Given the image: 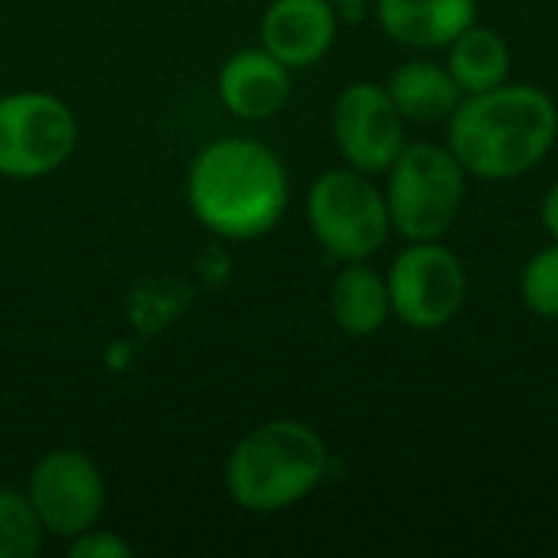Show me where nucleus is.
I'll list each match as a JSON object with an SVG mask.
<instances>
[{"label":"nucleus","mask_w":558,"mask_h":558,"mask_svg":"<svg viewBox=\"0 0 558 558\" xmlns=\"http://www.w3.org/2000/svg\"><path fill=\"white\" fill-rule=\"evenodd\" d=\"M405 124L409 121L399 114L386 85L369 78L343 85L330 114L333 144L343 163L369 177H379L396 163V157L409 144Z\"/></svg>","instance_id":"nucleus-9"},{"label":"nucleus","mask_w":558,"mask_h":558,"mask_svg":"<svg viewBox=\"0 0 558 558\" xmlns=\"http://www.w3.org/2000/svg\"><path fill=\"white\" fill-rule=\"evenodd\" d=\"M520 298L539 320H558V242L539 248L520 275Z\"/></svg>","instance_id":"nucleus-17"},{"label":"nucleus","mask_w":558,"mask_h":558,"mask_svg":"<svg viewBox=\"0 0 558 558\" xmlns=\"http://www.w3.org/2000/svg\"><path fill=\"white\" fill-rule=\"evenodd\" d=\"M219 101L242 121H268L284 111L291 98V69L265 46L232 52L216 75Z\"/></svg>","instance_id":"nucleus-11"},{"label":"nucleus","mask_w":558,"mask_h":558,"mask_svg":"<svg viewBox=\"0 0 558 558\" xmlns=\"http://www.w3.org/2000/svg\"><path fill=\"white\" fill-rule=\"evenodd\" d=\"M288 167L255 137H216L190 163L186 203L196 222L229 242L268 235L288 209Z\"/></svg>","instance_id":"nucleus-2"},{"label":"nucleus","mask_w":558,"mask_h":558,"mask_svg":"<svg viewBox=\"0 0 558 558\" xmlns=\"http://www.w3.org/2000/svg\"><path fill=\"white\" fill-rule=\"evenodd\" d=\"M379 29L409 49H445L477 23V0H373Z\"/></svg>","instance_id":"nucleus-12"},{"label":"nucleus","mask_w":558,"mask_h":558,"mask_svg":"<svg viewBox=\"0 0 558 558\" xmlns=\"http://www.w3.org/2000/svg\"><path fill=\"white\" fill-rule=\"evenodd\" d=\"M307 226L317 245L343 262H369L392 235L386 193L353 167L324 170L304 199Z\"/></svg>","instance_id":"nucleus-5"},{"label":"nucleus","mask_w":558,"mask_h":558,"mask_svg":"<svg viewBox=\"0 0 558 558\" xmlns=\"http://www.w3.org/2000/svg\"><path fill=\"white\" fill-rule=\"evenodd\" d=\"M386 206L392 232L405 242L445 239L468 196V170L448 144L409 141L386 170Z\"/></svg>","instance_id":"nucleus-4"},{"label":"nucleus","mask_w":558,"mask_h":558,"mask_svg":"<svg viewBox=\"0 0 558 558\" xmlns=\"http://www.w3.org/2000/svg\"><path fill=\"white\" fill-rule=\"evenodd\" d=\"M65 543H69V546H65L69 558H131L134 556V549H131V543H128V539H121L118 533L98 530V526H92V530H85V533H78V536L65 539Z\"/></svg>","instance_id":"nucleus-18"},{"label":"nucleus","mask_w":558,"mask_h":558,"mask_svg":"<svg viewBox=\"0 0 558 558\" xmlns=\"http://www.w3.org/2000/svg\"><path fill=\"white\" fill-rule=\"evenodd\" d=\"M445 49H448L445 65L464 95H481V92H490V88L510 82L513 49L494 26L471 23Z\"/></svg>","instance_id":"nucleus-15"},{"label":"nucleus","mask_w":558,"mask_h":558,"mask_svg":"<svg viewBox=\"0 0 558 558\" xmlns=\"http://www.w3.org/2000/svg\"><path fill=\"white\" fill-rule=\"evenodd\" d=\"M556 405H558V389H556Z\"/></svg>","instance_id":"nucleus-21"},{"label":"nucleus","mask_w":558,"mask_h":558,"mask_svg":"<svg viewBox=\"0 0 558 558\" xmlns=\"http://www.w3.org/2000/svg\"><path fill=\"white\" fill-rule=\"evenodd\" d=\"M327 441L298 418L252 428L226 458V494L245 513H281L307 500L327 477Z\"/></svg>","instance_id":"nucleus-3"},{"label":"nucleus","mask_w":558,"mask_h":558,"mask_svg":"<svg viewBox=\"0 0 558 558\" xmlns=\"http://www.w3.org/2000/svg\"><path fill=\"white\" fill-rule=\"evenodd\" d=\"M392 317L412 330L448 327L468 301V268L451 252L435 242H405L386 271Z\"/></svg>","instance_id":"nucleus-7"},{"label":"nucleus","mask_w":558,"mask_h":558,"mask_svg":"<svg viewBox=\"0 0 558 558\" xmlns=\"http://www.w3.org/2000/svg\"><path fill=\"white\" fill-rule=\"evenodd\" d=\"M330 3L337 7V13H340V16H360L373 0H330Z\"/></svg>","instance_id":"nucleus-20"},{"label":"nucleus","mask_w":558,"mask_h":558,"mask_svg":"<svg viewBox=\"0 0 558 558\" xmlns=\"http://www.w3.org/2000/svg\"><path fill=\"white\" fill-rule=\"evenodd\" d=\"M448 147L468 177L504 183L536 170L558 144V101L539 85L504 82L464 95L451 111Z\"/></svg>","instance_id":"nucleus-1"},{"label":"nucleus","mask_w":558,"mask_h":558,"mask_svg":"<svg viewBox=\"0 0 558 558\" xmlns=\"http://www.w3.org/2000/svg\"><path fill=\"white\" fill-rule=\"evenodd\" d=\"M75 144L78 118L52 92L23 88L0 98V177H49L75 154Z\"/></svg>","instance_id":"nucleus-6"},{"label":"nucleus","mask_w":558,"mask_h":558,"mask_svg":"<svg viewBox=\"0 0 558 558\" xmlns=\"http://www.w3.org/2000/svg\"><path fill=\"white\" fill-rule=\"evenodd\" d=\"M46 530L26 490L0 487V558H33L43 549Z\"/></svg>","instance_id":"nucleus-16"},{"label":"nucleus","mask_w":558,"mask_h":558,"mask_svg":"<svg viewBox=\"0 0 558 558\" xmlns=\"http://www.w3.org/2000/svg\"><path fill=\"white\" fill-rule=\"evenodd\" d=\"M539 222L546 229V235L558 242V180L543 193V203H539Z\"/></svg>","instance_id":"nucleus-19"},{"label":"nucleus","mask_w":558,"mask_h":558,"mask_svg":"<svg viewBox=\"0 0 558 558\" xmlns=\"http://www.w3.org/2000/svg\"><path fill=\"white\" fill-rule=\"evenodd\" d=\"M340 13L330 0H271L262 13V46L291 72L317 65L337 39Z\"/></svg>","instance_id":"nucleus-10"},{"label":"nucleus","mask_w":558,"mask_h":558,"mask_svg":"<svg viewBox=\"0 0 558 558\" xmlns=\"http://www.w3.org/2000/svg\"><path fill=\"white\" fill-rule=\"evenodd\" d=\"M26 497L49 536L72 539L98 526L108 507V484L95 458L85 451L52 448L33 464Z\"/></svg>","instance_id":"nucleus-8"},{"label":"nucleus","mask_w":558,"mask_h":558,"mask_svg":"<svg viewBox=\"0 0 558 558\" xmlns=\"http://www.w3.org/2000/svg\"><path fill=\"white\" fill-rule=\"evenodd\" d=\"M389 98L396 101L399 114L405 121L415 124H435V121H448L451 111L461 105L464 92L458 88V82L451 78L445 62H432V59H409L402 62L389 82H386Z\"/></svg>","instance_id":"nucleus-14"},{"label":"nucleus","mask_w":558,"mask_h":558,"mask_svg":"<svg viewBox=\"0 0 558 558\" xmlns=\"http://www.w3.org/2000/svg\"><path fill=\"white\" fill-rule=\"evenodd\" d=\"M330 317L347 337H373L392 317L389 284L369 262H343L330 284Z\"/></svg>","instance_id":"nucleus-13"}]
</instances>
